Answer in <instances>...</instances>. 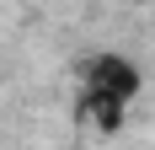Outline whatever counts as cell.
I'll use <instances>...</instances> for the list:
<instances>
[{
	"label": "cell",
	"mask_w": 155,
	"mask_h": 150,
	"mask_svg": "<svg viewBox=\"0 0 155 150\" xmlns=\"http://www.w3.org/2000/svg\"><path fill=\"white\" fill-rule=\"evenodd\" d=\"M139 91H144L139 64L128 59V54H112L107 48V54L86 59V70H80V113L102 134H112V129H123V113L134 107Z\"/></svg>",
	"instance_id": "cell-1"
}]
</instances>
